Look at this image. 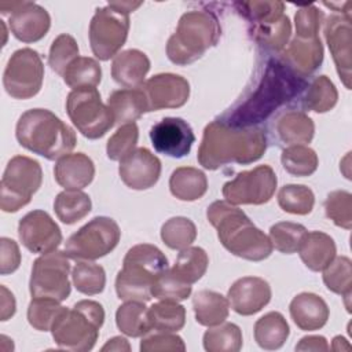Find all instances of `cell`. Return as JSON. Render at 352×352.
<instances>
[{
  "instance_id": "cell-29",
  "label": "cell",
  "mask_w": 352,
  "mask_h": 352,
  "mask_svg": "<svg viewBox=\"0 0 352 352\" xmlns=\"http://www.w3.org/2000/svg\"><path fill=\"white\" fill-rule=\"evenodd\" d=\"M275 132L285 144L311 143L315 133V124L304 111L290 110L283 113L275 124Z\"/></svg>"
},
{
  "instance_id": "cell-31",
  "label": "cell",
  "mask_w": 352,
  "mask_h": 352,
  "mask_svg": "<svg viewBox=\"0 0 352 352\" xmlns=\"http://www.w3.org/2000/svg\"><path fill=\"white\" fill-rule=\"evenodd\" d=\"M192 309L197 323L212 327L223 323L228 318L230 304L223 294L204 289L192 297Z\"/></svg>"
},
{
  "instance_id": "cell-44",
  "label": "cell",
  "mask_w": 352,
  "mask_h": 352,
  "mask_svg": "<svg viewBox=\"0 0 352 352\" xmlns=\"http://www.w3.org/2000/svg\"><path fill=\"white\" fill-rule=\"evenodd\" d=\"M197 227L195 224L183 216L170 217L161 227V239L162 242L173 250H182L195 241Z\"/></svg>"
},
{
  "instance_id": "cell-2",
  "label": "cell",
  "mask_w": 352,
  "mask_h": 352,
  "mask_svg": "<svg viewBox=\"0 0 352 352\" xmlns=\"http://www.w3.org/2000/svg\"><path fill=\"white\" fill-rule=\"evenodd\" d=\"M265 150L267 135L263 128H239L214 120L204 129L197 158L205 169L216 170L232 162L252 164L260 160Z\"/></svg>"
},
{
  "instance_id": "cell-4",
  "label": "cell",
  "mask_w": 352,
  "mask_h": 352,
  "mask_svg": "<svg viewBox=\"0 0 352 352\" xmlns=\"http://www.w3.org/2000/svg\"><path fill=\"white\" fill-rule=\"evenodd\" d=\"M15 136L23 148L50 161L69 154L77 143L73 128L47 109L26 110L18 118Z\"/></svg>"
},
{
  "instance_id": "cell-16",
  "label": "cell",
  "mask_w": 352,
  "mask_h": 352,
  "mask_svg": "<svg viewBox=\"0 0 352 352\" xmlns=\"http://www.w3.org/2000/svg\"><path fill=\"white\" fill-rule=\"evenodd\" d=\"M154 150L170 158H183L191 151L195 135L191 125L179 117H165L150 129Z\"/></svg>"
},
{
  "instance_id": "cell-8",
  "label": "cell",
  "mask_w": 352,
  "mask_h": 352,
  "mask_svg": "<svg viewBox=\"0 0 352 352\" xmlns=\"http://www.w3.org/2000/svg\"><path fill=\"white\" fill-rule=\"evenodd\" d=\"M66 111L77 131L91 140L102 138L116 124L109 106L94 87L72 89L66 98Z\"/></svg>"
},
{
  "instance_id": "cell-39",
  "label": "cell",
  "mask_w": 352,
  "mask_h": 352,
  "mask_svg": "<svg viewBox=\"0 0 352 352\" xmlns=\"http://www.w3.org/2000/svg\"><path fill=\"white\" fill-rule=\"evenodd\" d=\"M63 81L73 89L99 85L102 80V69L96 59L89 56L76 58L65 70Z\"/></svg>"
},
{
  "instance_id": "cell-53",
  "label": "cell",
  "mask_w": 352,
  "mask_h": 352,
  "mask_svg": "<svg viewBox=\"0 0 352 352\" xmlns=\"http://www.w3.org/2000/svg\"><path fill=\"white\" fill-rule=\"evenodd\" d=\"M323 18H324L323 11L314 4L298 7L294 15L296 37H301V38L318 37Z\"/></svg>"
},
{
  "instance_id": "cell-24",
  "label": "cell",
  "mask_w": 352,
  "mask_h": 352,
  "mask_svg": "<svg viewBox=\"0 0 352 352\" xmlns=\"http://www.w3.org/2000/svg\"><path fill=\"white\" fill-rule=\"evenodd\" d=\"M289 311L294 324L304 331L322 329L330 315L326 301L320 296L309 292H302L293 297Z\"/></svg>"
},
{
  "instance_id": "cell-18",
  "label": "cell",
  "mask_w": 352,
  "mask_h": 352,
  "mask_svg": "<svg viewBox=\"0 0 352 352\" xmlns=\"http://www.w3.org/2000/svg\"><path fill=\"white\" fill-rule=\"evenodd\" d=\"M324 37L336 63L337 73L346 89H351L352 29L351 15H331L324 23Z\"/></svg>"
},
{
  "instance_id": "cell-10",
  "label": "cell",
  "mask_w": 352,
  "mask_h": 352,
  "mask_svg": "<svg viewBox=\"0 0 352 352\" xmlns=\"http://www.w3.org/2000/svg\"><path fill=\"white\" fill-rule=\"evenodd\" d=\"M69 256L54 250L37 257L32 267L29 292L32 297H48L63 301L70 296Z\"/></svg>"
},
{
  "instance_id": "cell-13",
  "label": "cell",
  "mask_w": 352,
  "mask_h": 352,
  "mask_svg": "<svg viewBox=\"0 0 352 352\" xmlns=\"http://www.w3.org/2000/svg\"><path fill=\"white\" fill-rule=\"evenodd\" d=\"M276 175L270 165H258L250 170L236 173L224 183L223 197L232 205H263L275 194Z\"/></svg>"
},
{
  "instance_id": "cell-5",
  "label": "cell",
  "mask_w": 352,
  "mask_h": 352,
  "mask_svg": "<svg viewBox=\"0 0 352 352\" xmlns=\"http://www.w3.org/2000/svg\"><path fill=\"white\" fill-rule=\"evenodd\" d=\"M220 36L221 28L213 12L202 10L184 12L166 43L168 59L179 66L194 63L217 44Z\"/></svg>"
},
{
  "instance_id": "cell-22",
  "label": "cell",
  "mask_w": 352,
  "mask_h": 352,
  "mask_svg": "<svg viewBox=\"0 0 352 352\" xmlns=\"http://www.w3.org/2000/svg\"><path fill=\"white\" fill-rule=\"evenodd\" d=\"M298 76L307 77L318 70L323 62V45L318 37H294L278 56Z\"/></svg>"
},
{
  "instance_id": "cell-17",
  "label": "cell",
  "mask_w": 352,
  "mask_h": 352,
  "mask_svg": "<svg viewBox=\"0 0 352 352\" xmlns=\"http://www.w3.org/2000/svg\"><path fill=\"white\" fill-rule=\"evenodd\" d=\"M140 88L147 98L148 111L177 109L184 106L190 98L188 81L173 73L155 74L144 81Z\"/></svg>"
},
{
  "instance_id": "cell-38",
  "label": "cell",
  "mask_w": 352,
  "mask_h": 352,
  "mask_svg": "<svg viewBox=\"0 0 352 352\" xmlns=\"http://www.w3.org/2000/svg\"><path fill=\"white\" fill-rule=\"evenodd\" d=\"M208 352H238L242 348V330L235 323H220L209 327L202 338Z\"/></svg>"
},
{
  "instance_id": "cell-26",
  "label": "cell",
  "mask_w": 352,
  "mask_h": 352,
  "mask_svg": "<svg viewBox=\"0 0 352 352\" xmlns=\"http://www.w3.org/2000/svg\"><path fill=\"white\" fill-rule=\"evenodd\" d=\"M107 106L114 122L121 125L135 122L148 111L147 98L142 88H122L110 94Z\"/></svg>"
},
{
  "instance_id": "cell-42",
  "label": "cell",
  "mask_w": 352,
  "mask_h": 352,
  "mask_svg": "<svg viewBox=\"0 0 352 352\" xmlns=\"http://www.w3.org/2000/svg\"><path fill=\"white\" fill-rule=\"evenodd\" d=\"M279 208L292 214H308L315 205L314 191L304 184H286L278 192Z\"/></svg>"
},
{
  "instance_id": "cell-19",
  "label": "cell",
  "mask_w": 352,
  "mask_h": 352,
  "mask_svg": "<svg viewBox=\"0 0 352 352\" xmlns=\"http://www.w3.org/2000/svg\"><path fill=\"white\" fill-rule=\"evenodd\" d=\"M118 173L126 187L139 191L147 190L161 176V161L148 148L138 147L120 161Z\"/></svg>"
},
{
  "instance_id": "cell-6",
  "label": "cell",
  "mask_w": 352,
  "mask_h": 352,
  "mask_svg": "<svg viewBox=\"0 0 352 352\" xmlns=\"http://www.w3.org/2000/svg\"><path fill=\"white\" fill-rule=\"evenodd\" d=\"M103 322V307L94 300H81L70 309L62 308L51 327L52 338L62 349L87 352L95 346Z\"/></svg>"
},
{
  "instance_id": "cell-9",
  "label": "cell",
  "mask_w": 352,
  "mask_h": 352,
  "mask_svg": "<svg viewBox=\"0 0 352 352\" xmlns=\"http://www.w3.org/2000/svg\"><path fill=\"white\" fill-rule=\"evenodd\" d=\"M120 238L121 231L116 220L96 216L69 236L65 243V253L76 261H94L114 250Z\"/></svg>"
},
{
  "instance_id": "cell-51",
  "label": "cell",
  "mask_w": 352,
  "mask_h": 352,
  "mask_svg": "<svg viewBox=\"0 0 352 352\" xmlns=\"http://www.w3.org/2000/svg\"><path fill=\"white\" fill-rule=\"evenodd\" d=\"M191 294V285L176 278L170 270L164 271L154 282L153 297L166 301H183Z\"/></svg>"
},
{
  "instance_id": "cell-40",
  "label": "cell",
  "mask_w": 352,
  "mask_h": 352,
  "mask_svg": "<svg viewBox=\"0 0 352 352\" xmlns=\"http://www.w3.org/2000/svg\"><path fill=\"white\" fill-rule=\"evenodd\" d=\"M280 162L287 173L297 177H305L315 173L319 165V158L311 147L294 144L283 148Z\"/></svg>"
},
{
  "instance_id": "cell-27",
  "label": "cell",
  "mask_w": 352,
  "mask_h": 352,
  "mask_svg": "<svg viewBox=\"0 0 352 352\" xmlns=\"http://www.w3.org/2000/svg\"><path fill=\"white\" fill-rule=\"evenodd\" d=\"M250 37L265 52H280L292 34V23L287 15H280L268 21L253 23Z\"/></svg>"
},
{
  "instance_id": "cell-59",
  "label": "cell",
  "mask_w": 352,
  "mask_h": 352,
  "mask_svg": "<svg viewBox=\"0 0 352 352\" xmlns=\"http://www.w3.org/2000/svg\"><path fill=\"white\" fill-rule=\"evenodd\" d=\"M107 4L111 6L113 8L121 11V12L129 15V14L133 12L136 8H139V7L143 4V1H136V3H133V1H110V3H107Z\"/></svg>"
},
{
  "instance_id": "cell-12",
  "label": "cell",
  "mask_w": 352,
  "mask_h": 352,
  "mask_svg": "<svg viewBox=\"0 0 352 352\" xmlns=\"http://www.w3.org/2000/svg\"><path fill=\"white\" fill-rule=\"evenodd\" d=\"M44 78V65L37 51L19 48L8 59L3 85L6 92L14 99H30L38 94Z\"/></svg>"
},
{
  "instance_id": "cell-57",
  "label": "cell",
  "mask_w": 352,
  "mask_h": 352,
  "mask_svg": "<svg viewBox=\"0 0 352 352\" xmlns=\"http://www.w3.org/2000/svg\"><path fill=\"white\" fill-rule=\"evenodd\" d=\"M330 346L327 344V340L323 336H307L302 337L298 344L296 345V351H329Z\"/></svg>"
},
{
  "instance_id": "cell-23",
  "label": "cell",
  "mask_w": 352,
  "mask_h": 352,
  "mask_svg": "<svg viewBox=\"0 0 352 352\" xmlns=\"http://www.w3.org/2000/svg\"><path fill=\"white\" fill-rule=\"evenodd\" d=\"M94 176V161L84 153H69L54 166L55 182L65 190H81L92 183Z\"/></svg>"
},
{
  "instance_id": "cell-54",
  "label": "cell",
  "mask_w": 352,
  "mask_h": 352,
  "mask_svg": "<svg viewBox=\"0 0 352 352\" xmlns=\"http://www.w3.org/2000/svg\"><path fill=\"white\" fill-rule=\"evenodd\" d=\"M142 352H183L186 351V344L182 337L168 331H158L143 337L140 341Z\"/></svg>"
},
{
  "instance_id": "cell-37",
  "label": "cell",
  "mask_w": 352,
  "mask_h": 352,
  "mask_svg": "<svg viewBox=\"0 0 352 352\" xmlns=\"http://www.w3.org/2000/svg\"><path fill=\"white\" fill-rule=\"evenodd\" d=\"M151 329L175 333L184 327L186 308L176 301L160 300L147 309Z\"/></svg>"
},
{
  "instance_id": "cell-3",
  "label": "cell",
  "mask_w": 352,
  "mask_h": 352,
  "mask_svg": "<svg viewBox=\"0 0 352 352\" xmlns=\"http://www.w3.org/2000/svg\"><path fill=\"white\" fill-rule=\"evenodd\" d=\"M206 217L216 228L220 243L234 256L249 261H263L272 253L270 238L242 209L226 199L212 202L206 209Z\"/></svg>"
},
{
  "instance_id": "cell-15",
  "label": "cell",
  "mask_w": 352,
  "mask_h": 352,
  "mask_svg": "<svg viewBox=\"0 0 352 352\" xmlns=\"http://www.w3.org/2000/svg\"><path fill=\"white\" fill-rule=\"evenodd\" d=\"M18 236L32 253L45 254L56 250L62 242V231L45 210H32L18 223Z\"/></svg>"
},
{
  "instance_id": "cell-47",
  "label": "cell",
  "mask_w": 352,
  "mask_h": 352,
  "mask_svg": "<svg viewBox=\"0 0 352 352\" xmlns=\"http://www.w3.org/2000/svg\"><path fill=\"white\" fill-rule=\"evenodd\" d=\"M76 58H78V45L76 38L67 33L59 34L50 47L48 65L51 66V69L56 74L63 76L67 66Z\"/></svg>"
},
{
  "instance_id": "cell-1",
  "label": "cell",
  "mask_w": 352,
  "mask_h": 352,
  "mask_svg": "<svg viewBox=\"0 0 352 352\" xmlns=\"http://www.w3.org/2000/svg\"><path fill=\"white\" fill-rule=\"evenodd\" d=\"M305 87L304 77L298 76L279 58H271L263 66L254 87L219 120L239 128L256 126L280 106L302 94Z\"/></svg>"
},
{
  "instance_id": "cell-28",
  "label": "cell",
  "mask_w": 352,
  "mask_h": 352,
  "mask_svg": "<svg viewBox=\"0 0 352 352\" xmlns=\"http://www.w3.org/2000/svg\"><path fill=\"white\" fill-rule=\"evenodd\" d=\"M298 253L307 268L319 272L323 271L336 257L337 248L334 239L326 232L311 231L307 232Z\"/></svg>"
},
{
  "instance_id": "cell-50",
  "label": "cell",
  "mask_w": 352,
  "mask_h": 352,
  "mask_svg": "<svg viewBox=\"0 0 352 352\" xmlns=\"http://www.w3.org/2000/svg\"><path fill=\"white\" fill-rule=\"evenodd\" d=\"M124 261H131V263H138L157 275H161L164 271L168 270V258L166 256L154 245L150 243H139L132 246L125 257Z\"/></svg>"
},
{
  "instance_id": "cell-48",
  "label": "cell",
  "mask_w": 352,
  "mask_h": 352,
  "mask_svg": "<svg viewBox=\"0 0 352 352\" xmlns=\"http://www.w3.org/2000/svg\"><path fill=\"white\" fill-rule=\"evenodd\" d=\"M139 139V128L135 122L121 125L107 140L106 154L111 161H121L129 155Z\"/></svg>"
},
{
  "instance_id": "cell-36",
  "label": "cell",
  "mask_w": 352,
  "mask_h": 352,
  "mask_svg": "<svg viewBox=\"0 0 352 352\" xmlns=\"http://www.w3.org/2000/svg\"><path fill=\"white\" fill-rule=\"evenodd\" d=\"M92 208L88 194L81 190H65L54 201V210L65 224H74L82 220Z\"/></svg>"
},
{
  "instance_id": "cell-58",
  "label": "cell",
  "mask_w": 352,
  "mask_h": 352,
  "mask_svg": "<svg viewBox=\"0 0 352 352\" xmlns=\"http://www.w3.org/2000/svg\"><path fill=\"white\" fill-rule=\"evenodd\" d=\"M102 351H117V352H122V351H131V345L128 342L126 338L121 337V336H117V337H113L110 340H107V342L102 346Z\"/></svg>"
},
{
  "instance_id": "cell-25",
  "label": "cell",
  "mask_w": 352,
  "mask_h": 352,
  "mask_svg": "<svg viewBox=\"0 0 352 352\" xmlns=\"http://www.w3.org/2000/svg\"><path fill=\"white\" fill-rule=\"evenodd\" d=\"M148 70V56L135 48L118 52L111 63L113 80L125 88H140Z\"/></svg>"
},
{
  "instance_id": "cell-49",
  "label": "cell",
  "mask_w": 352,
  "mask_h": 352,
  "mask_svg": "<svg viewBox=\"0 0 352 352\" xmlns=\"http://www.w3.org/2000/svg\"><path fill=\"white\" fill-rule=\"evenodd\" d=\"M326 216L345 230L352 228V194L345 190L331 191L324 201Z\"/></svg>"
},
{
  "instance_id": "cell-43",
  "label": "cell",
  "mask_w": 352,
  "mask_h": 352,
  "mask_svg": "<svg viewBox=\"0 0 352 352\" xmlns=\"http://www.w3.org/2000/svg\"><path fill=\"white\" fill-rule=\"evenodd\" d=\"M308 230L298 223L279 221L270 228V241L272 248L283 254H293L298 252Z\"/></svg>"
},
{
  "instance_id": "cell-30",
  "label": "cell",
  "mask_w": 352,
  "mask_h": 352,
  "mask_svg": "<svg viewBox=\"0 0 352 352\" xmlns=\"http://www.w3.org/2000/svg\"><path fill=\"white\" fill-rule=\"evenodd\" d=\"M170 194L180 201H197L202 198L208 190L206 175L192 166H180L175 169L169 177Z\"/></svg>"
},
{
  "instance_id": "cell-45",
  "label": "cell",
  "mask_w": 352,
  "mask_h": 352,
  "mask_svg": "<svg viewBox=\"0 0 352 352\" xmlns=\"http://www.w3.org/2000/svg\"><path fill=\"white\" fill-rule=\"evenodd\" d=\"M324 286L345 298H349L352 292V261L346 256H337L323 270Z\"/></svg>"
},
{
  "instance_id": "cell-41",
  "label": "cell",
  "mask_w": 352,
  "mask_h": 352,
  "mask_svg": "<svg viewBox=\"0 0 352 352\" xmlns=\"http://www.w3.org/2000/svg\"><path fill=\"white\" fill-rule=\"evenodd\" d=\"M72 280L77 292L87 296H95L102 293L104 289L106 272L102 265L81 260L77 261L72 271Z\"/></svg>"
},
{
  "instance_id": "cell-60",
  "label": "cell",
  "mask_w": 352,
  "mask_h": 352,
  "mask_svg": "<svg viewBox=\"0 0 352 352\" xmlns=\"http://www.w3.org/2000/svg\"><path fill=\"white\" fill-rule=\"evenodd\" d=\"M342 344H348V341H346L344 337L337 336V337H334V338H333L331 349H333V351H341V345H342Z\"/></svg>"
},
{
  "instance_id": "cell-46",
  "label": "cell",
  "mask_w": 352,
  "mask_h": 352,
  "mask_svg": "<svg viewBox=\"0 0 352 352\" xmlns=\"http://www.w3.org/2000/svg\"><path fill=\"white\" fill-rule=\"evenodd\" d=\"M60 301L48 297H32L28 307V322L38 331H51V327L62 311Z\"/></svg>"
},
{
  "instance_id": "cell-55",
  "label": "cell",
  "mask_w": 352,
  "mask_h": 352,
  "mask_svg": "<svg viewBox=\"0 0 352 352\" xmlns=\"http://www.w3.org/2000/svg\"><path fill=\"white\" fill-rule=\"evenodd\" d=\"M21 264V252L18 243L7 236L0 238V274L15 272Z\"/></svg>"
},
{
  "instance_id": "cell-56",
  "label": "cell",
  "mask_w": 352,
  "mask_h": 352,
  "mask_svg": "<svg viewBox=\"0 0 352 352\" xmlns=\"http://www.w3.org/2000/svg\"><path fill=\"white\" fill-rule=\"evenodd\" d=\"M16 311V302L14 294L4 286H0V320L6 322L14 316Z\"/></svg>"
},
{
  "instance_id": "cell-32",
  "label": "cell",
  "mask_w": 352,
  "mask_h": 352,
  "mask_svg": "<svg viewBox=\"0 0 352 352\" xmlns=\"http://www.w3.org/2000/svg\"><path fill=\"white\" fill-rule=\"evenodd\" d=\"M254 341L257 345L267 351L279 349L290 334L289 324L280 312L271 311L263 315L254 323L253 329Z\"/></svg>"
},
{
  "instance_id": "cell-7",
  "label": "cell",
  "mask_w": 352,
  "mask_h": 352,
  "mask_svg": "<svg viewBox=\"0 0 352 352\" xmlns=\"http://www.w3.org/2000/svg\"><path fill=\"white\" fill-rule=\"evenodd\" d=\"M41 183L43 170L36 160L26 155L12 157L0 182V209L7 213L18 212L30 202Z\"/></svg>"
},
{
  "instance_id": "cell-14",
  "label": "cell",
  "mask_w": 352,
  "mask_h": 352,
  "mask_svg": "<svg viewBox=\"0 0 352 352\" xmlns=\"http://www.w3.org/2000/svg\"><path fill=\"white\" fill-rule=\"evenodd\" d=\"M0 11L3 15L10 14V30L22 43L41 40L51 28L48 11L33 1H3Z\"/></svg>"
},
{
  "instance_id": "cell-33",
  "label": "cell",
  "mask_w": 352,
  "mask_h": 352,
  "mask_svg": "<svg viewBox=\"0 0 352 352\" xmlns=\"http://www.w3.org/2000/svg\"><path fill=\"white\" fill-rule=\"evenodd\" d=\"M208 265L209 257L206 252L198 246H188L180 250L173 267L169 270L180 280L192 285L205 275Z\"/></svg>"
},
{
  "instance_id": "cell-11",
  "label": "cell",
  "mask_w": 352,
  "mask_h": 352,
  "mask_svg": "<svg viewBox=\"0 0 352 352\" xmlns=\"http://www.w3.org/2000/svg\"><path fill=\"white\" fill-rule=\"evenodd\" d=\"M129 32V15L111 6L96 8L89 22V44L92 54L99 60L114 58L126 41Z\"/></svg>"
},
{
  "instance_id": "cell-35",
  "label": "cell",
  "mask_w": 352,
  "mask_h": 352,
  "mask_svg": "<svg viewBox=\"0 0 352 352\" xmlns=\"http://www.w3.org/2000/svg\"><path fill=\"white\" fill-rule=\"evenodd\" d=\"M147 307L142 301H126L116 312V324L128 337H143L151 330Z\"/></svg>"
},
{
  "instance_id": "cell-52",
  "label": "cell",
  "mask_w": 352,
  "mask_h": 352,
  "mask_svg": "<svg viewBox=\"0 0 352 352\" xmlns=\"http://www.w3.org/2000/svg\"><path fill=\"white\" fill-rule=\"evenodd\" d=\"M234 7L252 25L280 16L285 11L282 1H238Z\"/></svg>"
},
{
  "instance_id": "cell-20",
  "label": "cell",
  "mask_w": 352,
  "mask_h": 352,
  "mask_svg": "<svg viewBox=\"0 0 352 352\" xmlns=\"http://www.w3.org/2000/svg\"><path fill=\"white\" fill-rule=\"evenodd\" d=\"M270 283L258 276H242L236 279L227 293L230 308L242 316L254 315L271 300Z\"/></svg>"
},
{
  "instance_id": "cell-21",
  "label": "cell",
  "mask_w": 352,
  "mask_h": 352,
  "mask_svg": "<svg viewBox=\"0 0 352 352\" xmlns=\"http://www.w3.org/2000/svg\"><path fill=\"white\" fill-rule=\"evenodd\" d=\"M160 275L138 263L122 261L116 278V293L124 301L147 302L153 298V286Z\"/></svg>"
},
{
  "instance_id": "cell-34",
  "label": "cell",
  "mask_w": 352,
  "mask_h": 352,
  "mask_svg": "<svg viewBox=\"0 0 352 352\" xmlns=\"http://www.w3.org/2000/svg\"><path fill=\"white\" fill-rule=\"evenodd\" d=\"M301 103L304 109L315 113L330 111L338 100V92L327 76L315 77L302 91Z\"/></svg>"
}]
</instances>
